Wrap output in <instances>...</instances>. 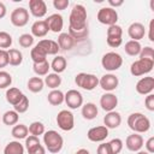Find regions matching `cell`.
<instances>
[{"instance_id": "cell-19", "label": "cell", "mask_w": 154, "mask_h": 154, "mask_svg": "<svg viewBox=\"0 0 154 154\" xmlns=\"http://www.w3.org/2000/svg\"><path fill=\"white\" fill-rule=\"evenodd\" d=\"M36 45H37L47 55H55V54H58V52L60 51V48H59L57 41H54V40L43 38V40L38 41Z\"/></svg>"}, {"instance_id": "cell-25", "label": "cell", "mask_w": 154, "mask_h": 154, "mask_svg": "<svg viewBox=\"0 0 154 154\" xmlns=\"http://www.w3.org/2000/svg\"><path fill=\"white\" fill-rule=\"evenodd\" d=\"M66 65H67L66 59L63 55H55V58L51 63V69L53 70L54 73H58L59 75V73H61V72L65 71Z\"/></svg>"}, {"instance_id": "cell-57", "label": "cell", "mask_w": 154, "mask_h": 154, "mask_svg": "<svg viewBox=\"0 0 154 154\" xmlns=\"http://www.w3.org/2000/svg\"><path fill=\"white\" fill-rule=\"evenodd\" d=\"M136 154H149V153H147L146 150H138V152H136Z\"/></svg>"}, {"instance_id": "cell-12", "label": "cell", "mask_w": 154, "mask_h": 154, "mask_svg": "<svg viewBox=\"0 0 154 154\" xmlns=\"http://www.w3.org/2000/svg\"><path fill=\"white\" fill-rule=\"evenodd\" d=\"M108 136V129L105 125L90 128L87 132V137L91 142H103Z\"/></svg>"}, {"instance_id": "cell-48", "label": "cell", "mask_w": 154, "mask_h": 154, "mask_svg": "<svg viewBox=\"0 0 154 154\" xmlns=\"http://www.w3.org/2000/svg\"><path fill=\"white\" fill-rule=\"evenodd\" d=\"M144 106L148 111L153 112L154 111V95L153 94H148L144 99Z\"/></svg>"}, {"instance_id": "cell-5", "label": "cell", "mask_w": 154, "mask_h": 154, "mask_svg": "<svg viewBox=\"0 0 154 154\" xmlns=\"http://www.w3.org/2000/svg\"><path fill=\"white\" fill-rule=\"evenodd\" d=\"M75 83L77 87L90 91V90H94L99 85V78L93 73L79 72L75 77Z\"/></svg>"}, {"instance_id": "cell-29", "label": "cell", "mask_w": 154, "mask_h": 154, "mask_svg": "<svg viewBox=\"0 0 154 154\" xmlns=\"http://www.w3.org/2000/svg\"><path fill=\"white\" fill-rule=\"evenodd\" d=\"M47 100L52 106H59L64 102V93L59 89H53L48 93Z\"/></svg>"}, {"instance_id": "cell-9", "label": "cell", "mask_w": 154, "mask_h": 154, "mask_svg": "<svg viewBox=\"0 0 154 154\" xmlns=\"http://www.w3.org/2000/svg\"><path fill=\"white\" fill-rule=\"evenodd\" d=\"M10 20L17 28L25 26L29 22V11L25 7H17L11 12Z\"/></svg>"}, {"instance_id": "cell-16", "label": "cell", "mask_w": 154, "mask_h": 154, "mask_svg": "<svg viewBox=\"0 0 154 154\" xmlns=\"http://www.w3.org/2000/svg\"><path fill=\"white\" fill-rule=\"evenodd\" d=\"M128 35L132 41H138L140 42V40H142L146 35V28L142 23L134 22L128 28Z\"/></svg>"}, {"instance_id": "cell-8", "label": "cell", "mask_w": 154, "mask_h": 154, "mask_svg": "<svg viewBox=\"0 0 154 154\" xmlns=\"http://www.w3.org/2000/svg\"><path fill=\"white\" fill-rule=\"evenodd\" d=\"M57 125L63 131H71L75 128V118L73 114L67 109H61L57 116Z\"/></svg>"}, {"instance_id": "cell-24", "label": "cell", "mask_w": 154, "mask_h": 154, "mask_svg": "<svg viewBox=\"0 0 154 154\" xmlns=\"http://www.w3.org/2000/svg\"><path fill=\"white\" fill-rule=\"evenodd\" d=\"M82 116L84 119L87 120H93L96 118L97 113H99V109H97V106L93 102H87L84 105H82Z\"/></svg>"}, {"instance_id": "cell-10", "label": "cell", "mask_w": 154, "mask_h": 154, "mask_svg": "<svg viewBox=\"0 0 154 154\" xmlns=\"http://www.w3.org/2000/svg\"><path fill=\"white\" fill-rule=\"evenodd\" d=\"M64 102L71 109H77L83 105V96L76 89H70L64 94Z\"/></svg>"}, {"instance_id": "cell-20", "label": "cell", "mask_w": 154, "mask_h": 154, "mask_svg": "<svg viewBox=\"0 0 154 154\" xmlns=\"http://www.w3.org/2000/svg\"><path fill=\"white\" fill-rule=\"evenodd\" d=\"M122 124V116L119 112L111 111L107 112L106 116L103 117V125L107 129H117Z\"/></svg>"}, {"instance_id": "cell-30", "label": "cell", "mask_w": 154, "mask_h": 154, "mask_svg": "<svg viewBox=\"0 0 154 154\" xmlns=\"http://www.w3.org/2000/svg\"><path fill=\"white\" fill-rule=\"evenodd\" d=\"M141 49H142V46H141V43H140L138 41H132V40H130V41H128V42L125 43V46H124L125 53H126L128 55H130V57H136V55H138L140 52H141Z\"/></svg>"}, {"instance_id": "cell-51", "label": "cell", "mask_w": 154, "mask_h": 154, "mask_svg": "<svg viewBox=\"0 0 154 154\" xmlns=\"http://www.w3.org/2000/svg\"><path fill=\"white\" fill-rule=\"evenodd\" d=\"M96 154H112L111 148L108 146V142H106V143L102 142L101 144H99V147L96 149Z\"/></svg>"}, {"instance_id": "cell-40", "label": "cell", "mask_w": 154, "mask_h": 154, "mask_svg": "<svg viewBox=\"0 0 154 154\" xmlns=\"http://www.w3.org/2000/svg\"><path fill=\"white\" fill-rule=\"evenodd\" d=\"M12 45V36L6 31H0V49H6Z\"/></svg>"}, {"instance_id": "cell-18", "label": "cell", "mask_w": 154, "mask_h": 154, "mask_svg": "<svg viewBox=\"0 0 154 154\" xmlns=\"http://www.w3.org/2000/svg\"><path fill=\"white\" fill-rule=\"evenodd\" d=\"M125 147L130 152H134V153L141 150L142 147H143V137L140 134H136V132L129 135L125 140Z\"/></svg>"}, {"instance_id": "cell-6", "label": "cell", "mask_w": 154, "mask_h": 154, "mask_svg": "<svg viewBox=\"0 0 154 154\" xmlns=\"http://www.w3.org/2000/svg\"><path fill=\"white\" fill-rule=\"evenodd\" d=\"M154 67V61L153 60H147V59H137L135 60L131 66H130V73L135 77L144 76L149 73Z\"/></svg>"}, {"instance_id": "cell-50", "label": "cell", "mask_w": 154, "mask_h": 154, "mask_svg": "<svg viewBox=\"0 0 154 154\" xmlns=\"http://www.w3.org/2000/svg\"><path fill=\"white\" fill-rule=\"evenodd\" d=\"M28 154H46V148H45V146H42L40 143V144H36L32 148L28 149Z\"/></svg>"}, {"instance_id": "cell-45", "label": "cell", "mask_w": 154, "mask_h": 154, "mask_svg": "<svg viewBox=\"0 0 154 154\" xmlns=\"http://www.w3.org/2000/svg\"><path fill=\"white\" fill-rule=\"evenodd\" d=\"M36 144H40V138H38V137L32 136V135H29V136L25 138V148H26V150L30 149V148H32V147L36 146Z\"/></svg>"}, {"instance_id": "cell-15", "label": "cell", "mask_w": 154, "mask_h": 154, "mask_svg": "<svg viewBox=\"0 0 154 154\" xmlns=\"http://www.w3.org/2000/svg\"><path fill=\"white\" fill-rule=\"evenodd\" d=\"M46 23L48 25V29L49 31H53L55 34L60 32L63 30V26H64V19H63V16L59 14V13H53L51 16H48L46 19Z\"/></svg>"}, {"instance_id": "cell-22", "label": "cell", "mask_w": 154, "mask_h": 154, "mask_svg": "<svg viewBox=\"0 0 154 154\" xmlns=\"http://www.w3.org/2000/svg\"><path fill=\"white\" fill-rule=\"evenodd\" d=\"M5 96H6V101H7L10 105L16 106V105L23 99L24 94H23L18 88H16V87H10V88L6 90Z\"/></svg>"}, {"instance_id": "cell-44", "label": "cell", "mask_w": 154, "mask_h": 154, "mask_svg": "<svg viewBox=\"0 0 154 154\" xmlns=\"http://www.w3.org/2000/svg\"><path fill=\"white\" fill-rule=\"evenodd\" d=\"M122 35H123V29H122L120 25L114 24V25L108 26V29H107V37H122Z\"/></svg>"}, {"instance_id": "cell-37", "label": "cell", "mask_w": 154, "mask_h": 154, "mask_svg": "<svg viewBox=\"0 0 154 154\" xmlns=\"http://www.w3.org/2000/svg\"><path fill=\"white\" fill-rule=\"evenodd\" d=\"M18 43L22 48H30L34 45V36L31 34H22L18 37Z\"/></svg>"}, {"instance_id": "cell-7", "label": "cell", "mask_w": 154, "mask_h": 154, "mask_svg": "<svg viewBox=\"0 0 154 154\" xmlns=\"http://www.w3.org/2000/svg\"><path fill=\"white\" fill-rule=\"evenodd\" d=\"M96 18H97V20L101 24H105V25L111 26V25L117 24V22H118V13H117L116 8L102 7V8H100L97 11Z\"/></svg>"}, {"instance_id": "cell-11", "label": "cell", "mask_w": 154, "mask_h": 154, "mask_svg": "<svg viewBox=\"0 0 154 154\" xmlns=\"http://www.w3.org/2000/svg\"><path fill=\"white\" fill-rule=\"evenodd\" d=\"M118 84H119V79L113 73H106V75L101 76V78L99 79V85L106 93H111V91L116 90Z\"/></svg>"}, {"instance_id": "cell-26", "label": "cell", "mask_w": 154, "mask_h": 154, "mask_svg": "<svg viewBox=\"0 0 154 154\" xmlns=\"http://www.w3.org/2000/svg\"><path fill=\"white\" fill-rule=\"evenodd\" d=\"M43 87H45L43 79H42L41 77H37V76L29 78V81H28V83H26V88L29 89V91L35 93V94L42 91Z\"/></svg>"}, {"instance_id": "cell-28", "label": "cell", "mask_w": 154, "mask_h": 154, "mask_svg": "<svg viewBox=\"0 0 154 154\" xmlns=\"http://www.w3.org/2000/svg\"><path fill=\"white\" fill-rule=\"evenodd\" d=\"M7 53H8V64L11 66H19L23 63V54L19 49L10 48Z\"/></svg>"}, {"instance_id": "cell-21", "label": "cell", "mask_w": 154, "mask_h": 154, "mask_svg": "<svg viewBox=\"0 0 154 154\" xmlns=\"http://www.w3.org/2000/svg\"><path fill=\"white\" fill-rule=\"evenodd\" d=\"M49 29L46 20H36L31 25V35L34 37H45Z\"/></svg>"}, {"instance_id": "cell-27", "label": "cell", "mask_w": 154, "mask_h": 154, "mask_svg": "<svg viewBox=\"0 0 154 154\" xmlns=\"http://www.w3.org/2000/svg\"><path fill=\"white\" fill-rule=\"evenodd\" d=\"M4 154H24V146L19 141H11L4 148Z\"/></svg>"}, {"instance_id": "cell-56", "label": "cell", "mask_w": 154, "mask_h": 154, "mask_svg": "<svg viewBox=\"0 0 154 154\" xmlns=\"http://www.w3.org/2000/svg\"><path fill=\"white\" fill-rule=\"evenodd\" d=\"M75 154H90V153H89L88 149H85V148H81V149H78Z\"/></svg>"}, {"instance_id": "cell-55", "label": "cell", "mask_w": 154, "mask_h": 154, "mask_svg": "<svg viewBox=\"0 0 154 154\" xmlns=\"http://www.w3.org/2000/svg\"><path fill=\"white\" fill-rule=\"evenodd\" d=\"M6 12H7V8H6L5 4L2 1H0V19H2L6 16Z\"/></svg>"}, {"instance_id": "cell-54", "label": "cell", "mask_w": 154, "mask_h": 154, "mask_svg": "<svg viewBox=\"0 0 154 154\" xmlns=\"http://www.w3.org/2000/svg\"><path fill=\"white\" fill-rule=\"evenodd\" d=\"M153 25H154V19H152V20H150V23H149V28H148V30H149V34H148V38H149V41H150V42H154V35H153Z\"/></svg>"}, {"instance_id": "cell-53", "label": "cell", "mask_w": 154, "mask_h": 154, "mask_svg": "<svg viewBox=\"0 0 154 154\" xmlns=\"http://www.w3.org/2000/svg\"><path fill=\"white\" fill-rule=\"evenodd\" d=\"M123 4H124V1H123V0H116V1H114V0H108V5H109V7H111V8H114V7L117 8V7L122 6Z\"/></svg>"}, {"instance_id": "cell-38", "label": "cell", "mask_w": 154, "mask_h": 154, "mask_svg": "<svg viewBox=\"0 0 154 154\" xmlns=\"http://www.w3.org/2000/svg\"><path fill=\"white\" fill-rule=\"evenodd\" d=\"M69 35L75 40V41H82L88 37L89 35V29H82V30H70L69 29Z\"/></svg>"}, {"instance_id": "cell-43", "label": "cell", "mask_w": 154, "mask_h": 154, "mask_svg": "<svg viewBox=\"0 0 154 154\" xmlns=\"http://www.w3.org/2000/svg\"><path fill=\"white\" fill-rule=\"evenodd\" d=\"M138 57H140V59H147V60H153L154 61V51L150 46L142 47Z\"/></svg>"}, {"instance_id": "cell-36", "label": "cell", "mask_w": 154, "mask_h": 154, "mask_svg": "<svg viewBox=\"0 0 154 154\" xmlns=\"http://www.w3.org/2000/svg\"><path fill=\"white\" fill-rule=\"evenodd\" d=\"M28 130H29V134H30V135L36 136V137L43 135L45 131H46V130H45V125H43V123H41V122H32V123L29 125Z\"/></svg>"}, {"instance_id": "cell-41", "label": "cell", "mask_w": 154, "mask_h": 154, "mask_svg": "<svg viewBox=\"0 0 154 154\" xmlns=\"http://www.w3.org/2000/svg\"><path fill=\"white\" fill-rule=\"evenodd\" d=\"M13 108H14V111L18 113V114H20V113H25L26 111H28V108H29V99H28V96H23V99L16 105V106H13Z\"/></svg>"}, {"instance_id": "cell-23", "label": "cell", "mask_w": 154, "mask_h": 154, "mask_svg": "<svg viewBox=\"0 0 154 154\" xmlns=\"http://www.w3.org/2000/svg\"><path fill=\"white\" fill-rule=\"evenodd\" d=\"M75 42L76 41L69 35V32H60L58 36V41H57L59 48L63 51H70L73 47Z\"/></svg>"}, {"instance_id": "cell-33", "label": "cell", "mask_w": 154, "mask_h": 154, "mask_svg": "<svg viewBox=\"0 0 154 154\" xmlns=\"http://www.w3.org/2000/svg\"><path fill=\"white\" fill-rule=\"evenodd\" d=\"M30 58H31L32 63H36V64L37 63H43V61L47 60V54L37 45H35V47L31 48V51H30Z\"/></svg>"}, {"instance_id": "cell-52", "label": "cell", "mask_w": 154, "mask_h": 154, "mask_svg": "<svg viewBox=\"0 0 154 154\" xmlns=\"http://www.w3.org/2000/svg\"><path fill=\"white\" fill-rule=\"evenodd\" d=\"M144 148H146V152L149 153V154H153L154 153V137H149L146 143H144Z\"/></svg>"}, {"instance_id": "cell-34", "label": "cell", "mask_w": 154, "mask_h": 154, "mask_svg": "<svg viewBox=\"0 0 154 154\" xmlns=\"http://www.w3.org/2000/svg\"><path fill=\"white\" fill-rule=\"evenodd\" d=\"M19 120V114L14 111V109H11V111H6L4 114H2V123L7 126H11V125H16Z\"/></svg>"}, {"instance_id": "cell-46", "label": "cell", "mask_w": 154, "mask_h": 154, "mask_svg": "<svg viewBox=\"0 0 154 154\" xmlns=\"http://www.w3.org/2000/svg\"><path fill=\"white\" fill-rule=\"evenodd\" d=\"M70 5V1L69 0H53V6L55 10H59V11H63V10H66Z\"/></svg>"}, {"instance_id": "cell-14", "label": "cell", "mask_w": 154, "mask_h": 154, "mask_svg": "<svg viewBox=\"0 0 154 154\" xmlns=\"http://www.w3.org/2000/svg\"><path fill=\"white\" fill-rule=\"evenodd\" d=\"M29 11L35 18H42L47 14V5L43 0H30Z\"/></svg>"}, {"instance_id": "cell-35", "label": "cell", "mask_w": 154, "mask_h": 154, "mask_svg": "<svg viewBox=\"0 0 154 154\" xmlns=\"http://www.w3.org/2000/svg\"><path fill=\"white\" fill-rule=\"evenodd\" d=\"M51 69V64L48 63V60L43 61V63H32V70L34 72L36 73L37 77H41V76H47L48 75V71Z\"/></svg>"}, {"instance_id": "cell-39", "label": "cell", "mask_w": 154, "mask_h": 154, "mask_svg": "<svg viewBox=\"0 0 154 154\" xmlns=\"http://www.w3.org/2000/svg\"><path fill=\"white\" fill-rule=\"evenodd\" d=\"M12 84V76L7 71H0V89H8Z\"/></svg>"}, {"instance_id": "cell-3", "label": "cell", "mask_w": 154, "mask_h": 154, "mask_svg": "<svg viewBox=\"0 0 154 154\" xmlns=\"http://www.w3.org/2000/svg\"><path fill=\"white\" fill-rule=\"evenodd\" d=\"M129 128L136 134H144L150 129V120L140 112L131 113L128 118Z\"/></svg>"}, {"instance_id": "cell-42", "label": "cell", "mask_w": 154, "mask_h": 154, "mask_svg": "<svg viewBox=\"0 0 154 154\" xmlns=\"http://www.w3.org/2000/svg\"><path fill=\"white\" fill-rule=\"evenodd\" d=\"M108 146L111 148L112 154H119L123 149V141L120 138H113L108 142Z\"/></svg>"}, {"instance_id": "cell-1", "label": "cell", "mask_w": 154, "mask_h": 154, "mask_svg": "<svg viewBox=\"0 0 154 154\" xmlns=\"http://www.w3.org/2000/svg\"><path fill=\"white\" fill-rule=\"evenodd\" d=\"M88 28L87 23V10L83 5L77 4L72 7L69 17V29L70 30H82Z\"/></svg>"}, {"instance_id": "cell-13", "label": "cell", "mask_w": 154, "mask_h": 154, "mask_svg": "<svg viewBox=\"0 0 154 154\" xmlns=\"http://www.w3.org/2000/svg\"><path fill=\"white\" fill-rule=\"evenodd\" d=\"M136 91L141 95H148V94H152L153 90H154V78L150 77V76H147V77H142L137 83H136V87H135Z\"/></svg>"}, {"instance_id": "cell-49", "label": "cell", "mask_w": 154, "mask_h": 154, "mask_svg": "<svg viewBox=\"0 0 154 154\" xmlns=\"http://www.w3.org/2000/svg\"><path fill=\"white\" fill-rule=\"evenodd\" d=\"M8 65V53L6 49H0V69Z\"/></svg>"}, {"instance_id": "cell-2", "label": "cell", "mask_w": 154, "mask_h": 154, "mask_svg": "<svg viewBox=\"0 0 154 154\" xmlns=\"http://www.w3.org/2000/svg\"><path fill=\"white\" fill-rule=\"evenodd\" d=\"M43 143H45V148L49 153L58 154L63 149L64 138L58 131L48 130V131H45V134H43Z\"/></svg>"}, {"instance_id": "cell-32", "label": "cell", "mask_w": 154, "mask_h": 154, "mask_svg": "<svg viewBox=\"0 0 154 154\" xmlns=\"http://www.w3.org/2000/svg\"><path fill=\"white\" fill-rule=\"evenodd\" d=\"M45 84L51 88L52 90L53 89H58V87L61 84V77L58 75V73H48L46 77H45Z\"/></svg>"}, {"instance_id": "cell-31", "label": "cell", "mask_w": 154, "mask_h": 154, "mask_svg": "<svg viewBox=\"0 0 154 154\" xmlns=\"http://www.w3.org/2000/svg\"><path fill=\"white\" fill-rule=\"evenodd\" d=\"M28 134H29V130H28V126L25 124H16L12 128V131H11V135L17 141L23 140V138H26L28 137Z\"/></svg>"}, {"instance_id": "cell-17", "label": "cell", "mask_w": 154, "mask_h": 154, "mask_svg": "<svg viewBox=\"0 0 154 154\" xmlns=\"http://www.w3.org/2000/svg\"><path fill=\"white\" fill-rule=\"evenodd\" d=\"M118 105V97L113 93H105L100 97V106L103 111L111 112L114 111V108Z\"/></svg>"}, {"instance_id": "cell-47", "label": "cell", "mask_w": 154, "mask_h": 154, "mask_svg": "<svg viewBox=\"0 0 154 154\" xmlns=\"http://www.w3.org/2000/svg\"><path fill=\"white\" fill-rule=\"evenodd\" d=\"M106 41H107V45L109 47H112V48H117L123 43V38L122 37H107Z\"/></svg>"}, {"instance_id": "cell-4", "label": "cell", "mask_w": 154, "mask_h": 154, "mask_svg": "<svg viewBox=\"0 0 154 154\" xmlns=\"http://www.w3.org/2000/svg\"><path fill=\"white\" fill-rule=\"evenodd\" d=\"M101 65L106 71H117L123 65V58L117 52H107L101 58Z\"/></svg>"}]
</instances>
